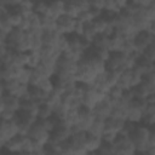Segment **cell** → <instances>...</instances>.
I'll list each match as a JSON object with an SVG mask.
<instances>
[{
	"label": "cell",
	"mask_w": 155,
	"mask_h": 155,
	"mask_svg": "<svg viewBox=\"0 0 155 155\" xmlns=\"http://www.w3.org/2000/svg\"><path fill=\"white\" fill-rule=\"evenodd\" d=\"M140 124H143L148 127L155 125V103L149 102L148 107L143 111V117H142Z\"/></svg>",
	"instance_id": "7c38bea8"
},
{
	"label": "cell",
	"mask_w": 155,
	"mask_h": 155,
	"mask_svg": "<svg viewBox=\"0 0 155 155\" xmlns=\"http://www.w3.org/2000/svg\"><path fill=\"white\" fill-rule=\"evenodd\" d=\"M130 138L132 139L134 147H136V153L140 154H147V150L149 148L148 145V139H149V127L143 125V124H137L134 130L130 133Z\"/></svg>",
	"instance_id": "6da1fadb"
},
{
	"label": "cell",
	"mask_w": 155,
	"mask_h": 155,
	"mask_svg": "<svg viewBox=\"0 0 155 155\" xmlns=\"http://www.w3.org/2000/svg\"><path fill=\"white\" fill-rule=\"evenodd\" d=\"M92 24H93V27H94V29H96V31L99 34V33H103L105 29H107V27L109 25V22L101 15V16H98V17H96L93 21H92Z\"/></svg>",
	"instance_id": "4316f807"
},
{
	"label": "cell",
	"mask_w": 155,
	"mask_h": 155,
	"mask_svg": "<svg viewBox=\"0 0 155 155\" xmlns=\"http://www.w3.org/2000/svg\"><path fill=\"white\" fill-rule=\"evenodd\" d=\"M28 94H29V97L31 98V99H34L36 103H42V102H45V98H46V94H47V92H45V91H42L39 86H36V85H29V92H28Z\"/></svg>",
	"instance_id": "5bb4252c"
},
{
	"label": "cell",
	"mask_w": 155,
	"mask_h": 155,
	"mask_svg": "<svg viewBox=\"0 0 155 155\" xmlns=\"http://www.w3.org/2000/svg\"><path fill=\"white\" fill-rule=\"evenodd\" d=\"M96 17H97V16L94 15L93 10L90 7L88 10L81 11V12L78 15L76 19H78V21H80V22H82V23H90V22H92V21H93Z\"/></svg>",
	"instance_id": "83f0119b"
},
{
	"label": "cell",
	"mask_w": 155,
	"mask_h": 155,
	"mask_svg": "<svg viewBox=\"0 0 155 155\" xmlns=\"http://www.w3.org/2000/svg\"><path fill=\"white\" fill-rule=\"evenodd\" d=\"M63 121L70 126L76 125L80 121V114H79V109H68V111L65 113Z\"/></svg>",
	"instance_id": "ac0fdd59"
},
{
	"label": "cell",
	"mask_w": 155,
	"mask_h": 155,
	"mask_svg": "<svg viewBox=\"0 0 155 155\" xmlns=\"http://www.w3.org/2000/svg\"><path fill=\"white\" fill-rule=\"evenodd\" d=\"M124 91H125V90H124L121 86H119V85L116 84V85L111 86V87L108 90L107 97H108L111 102H114V101H119V99H121V98H122Z\"/></svg>",
	"instance_id": "7402d4cb"
},
{
	"label": "cell",
	"mask_w": 155,
	"mask_h": 155,
	"mask_svg": "<svg viewBox=\"0 0 155 155\" xmlns=\"http://www.w3.org/2000/svg\"><path fill=\"white\" fill-rule=\"evenodd\" d=\"M101 144H102V137H98V136H94V134H91L90 132H87L85 147H86L88 153H92V154L97 153Z\"/></svg>",
	"instance_id": "4fadbf2b"
},
{
	"label": "cell",
	"mask_w": 155,
	"mask_h": 155,
	"mask_svg": "<svg viewBox=\"0 0 155 155\" xmlns=\"http://www.w3.org/2000/svg\"><path fill=\"white\" fill-rule=\"evenodd\" d=\"M11 109L15 111H18L21 109V99L6 91H1V104H0V109Z\"/></svg>",
	"instance_id": "52a82bcc"
},
{
	"label": "cell",
	"mask_w": 155,
	"mask_h": 155,
	"mask_svg": "<svg viewBox=\"0 0 155 155\" xmlns=\"http://www.w3.org/2000/svg\"><path fill=\"white\" fill-rule=\"evenodd\" d=\"M97 154H115V147L113 143L102 140V144H101L99 149L97 150Z\"/></svg>",
	"instance_id": "4dcf8cb0"
},
{
	"label": "cell",
	"mask_w": 155,
	"mask_h": 155,
	"mask_svg": "<svg viewBox=\"0 0 155 155\" xmlns=\"http://www.w3.org/2000/svg\"><path fill=\"white\" fill-rule=\"evenodd\" d=\"M154 35L150 34L148 30H140L134 36V47H136V51L139 52V53H143V51L151 45L153 40H154Z\"/></svg>",
	"instance_id": "8992f818"
},
{
	"label": "cell",
	"mask_w": 155,
	"mask_h": 155,
	"mask_svg": "<svg viewBox=\"0 0 155 155\" xmlns=\"http://www.w3.org/2000/svg\"><path fill=\"white\" fill-rule=\"evenodd\" d=\"M105 131V124H104V119H99V117H96L94 121L92 122L90 130L87 132H90L91 134H94V136H98V137H102L103 133Z\"/></svg>",
	"instance_id": "9a60e30c"
},
{
	"label": "cell",
	"mask_w": 155,
	"mask_h": 155,
	"mask_svg": "<svg viewBox=\"0 0 155 155\" xmlns=\"http://www.w3.org/2000/svg\"><path fill=\"white\" fill-rule=\"evenodd\" d=\"M131 73H132V69H125V70L120 74L117 85L121 86L124 90L131 88Z\"/></svg>",
	"instance_id": "ffe728a7"
},
{
	"label": "cell",
	"mask_w": 155,
	"mask_h": 155,
	"mask_svg": "<svg viewBox=\"0 0 155 155\" xmlns=\"http://www.w3.org/2000/svg\"><path fill=\"white\" fill-rule=\"evenodd\" d=\"M41 63V54L39 51H28V63L27 67L36 68Z\"/></svg>",
	"instance_id": "cb8c5ba5"
},
{
	"label": "cell",
	"mask_w": 155,
	"mask_h": 155,
	"mask_svg": "<svg viewBox=\"0 0 155 155\" xmlns=\"http://www.w3.org/2000/svg\"><path fill=\"white\" fill-rule=\"evenodd\" d=\"M142 117H143V110L134 107V105H131L128 107V110H127V117L126 120L128 121H132V122H136V124H139L142 121Z\"/></svg>",
	"instance_id": "e0dca14e"
},
{
	"label": "cell",
	"mask_w": 155,
	"mask_h": 155,
	"mask_svg": "<svg viewBox=\"0 0 155 155\" xmlns=\"http://www.w3.org/2000/svg\"><path fill=\"white\" fill-rule=\"evenodd\" d=\"M125 119H120V117H113V116H108L104 119V124H105V130L107 131H113V132H120L124 128L125 125Z\"/></svg>",
	"instance_id": "8fae6325"
},
{
	"label": "cell",
	"mask_w": 155,
	"mask_h": 155,
	"mask_svg": "<svg viewBox=\"0 0 155 155\" xmlns=\"http://www.w3.org/2000/svg\"><path fill=\"white\" fill-rule=\"evenodd\" d=\"M19 134L18 122L16 117L13 120H1L0 125V145L2 147L7 140Z\"/></svg>",
	"instance_id": "3957f363"
},
{
	"label": "cell",
	"mask_w": 155,
	"mask_h": 155,
	"mask_svg": "<svg viewBox=\"0 0 155 155\" xmlns=\"http://www.w3.org/2000/svg\"><path fill=\"white\" fill-rule=\"evenodd\" d=\"M147 154L155 155V145H154V147H149V148H148V150H147Z\"/></svg>",
	"instance_id": "8d00e7d4"
},
{
	"label": "cell",
	"mask_w": 155,
	"mask_h": 155,
	"mask_svg": "<svg viewBox=\"0 0 155 155\" xmlns=\"http://www.w3.org/2000/svg\"><path fill=\"white\" fill-rule=\"evenodd\" d=\"M28 136H29L30 138H33L34 140H36V142H40V143H42V144H46V143L50 140L51 132L47 131V130L42 126V124L40 122V120L38 119V121L31 126V128H30Z\"/></svg>",
	"instance_id": "277c9868"
},
{
	"label": "cell",
	"mask_w": 155,
	"mask_h": 155,
	"mask_svg": "<svg viewBox=\"0 0 155 155\" xmlns=\"http://www.w3.org/2000/svg\"><path fill=\"white\" fill-rule=\"evenodd\" d=\"M147 30H148L150 34H153V35L155 36V19H153V21H150V22H149Z\"/></svg>",
	"instance_id": "d590c367"
},
{
	"label": "cell",
	"mask_w": 155,
	"mask_h": 155,
	"mask_svg": "<svg viewBox=\"0 0 155 155\" xmlns=\"http://www.w3.org/2000/svg\"><path fill=\"white\" fill-rule=\"evenodd\" d=\"M65 13V2L64 0H51L48 4L47 15L54 19H58L62 15Z\"/></svg>",
	"instance_id": "30bf717a"
},
{
	"label": "cell",
	"mask_w": 155,
	"mask_h": 155,
	"mask_svg": "<svg viewBox=\"0 0 155 155\" xmlns=\"http://www.w3.org/2000/svg\"><path fill=\"white\" fill-rule=\"evenodd\" d=\"M92 45H94L96 47H99V48H104V50L110 51V38H108L103 33H99L92 40Z\"/></svg>",
	"instance_id": "2e32d148"
},
{
	"label": "cell",
	"mask_w": 155,
	"mask_h": 155,
	"mask_svg": "<svg viewBox=\"0 0 155 155\" xmlns=\"http://www.w3.org/2000/svg\"><path fill=\"white\" fill-rule=\"evenodd\" d=\"M53 115V108L46 102H42L39 104L38 108V119H47Z\"/></svg>",
	"instance_id": "d6986e66"
},
{
	"label": "cell",
	"mask_w": 155,
	"mask_h": 155,
	"mask_svg": "<svg viewBox=\"0 0 155 155\" xmlns=\"http://www.w3.org/2000/svg\"><path fill=\"white\" fill-rule=\"evenodd\" d=\"M1 91H6L19 99L28 96L29 92V85L22 84L18 79H11V80H1Z\"/></svg>",
	"instance_id": "7a4b0ae2"
},
{
	"label": "cell",
	"mask_w": 155,
	"mask_h": 155,
	"mask_svg": "<svg viewBox=\"0 0 155 155\" xmlns=\"http://www.w3.org/2000/svg\"><path fill=\"white\" fill-rule=\"evenodd\" d=\"M48 4H50V0H35L33 5V11L40 16L47 15Z\"/></svg>",
	"instance_id": "603a6c76"
},
{
	"label": "cell",
	"mask_w": 155,
	"mask_h": 155,
	"mask_svg": "<svg viewBox=\"0 0 155 155\" xmlns=\"http://www.w3.org/2000/svg\"><path fill=\"white\" fill-rule=\"evenodd\" d=\"M88 1H90V6L93 8H98V10L104 8V0H88Z\"/></svg>",
	"instance_id": "e575fe53"
},
{
	"label": "cell",
	"mask_w": 155,
	"mask_h": 155,
	"mask_svg": "<svg viewBox=\"0 0 155 155\" xmlns=\"http://www.w3.org/2000/svg\"><path fill=\"white\" fill-rule=\"evenodd\" d=\"M27 136V134H25ZM24 134H17L16 137L11 138L10 140H7L1 148L7 150V151H13V153H22L23 149V144H24Z\"/></svg>",
	"instance_id": "9c48e42d"
},
{
	"label": "cell",
	"mask_w": 155,
	"mask_h": 155,
	"mask_svg": "<svg viewBox=\"0 0 155 155\" xmlns=\"http://www.w3.org/2000/svg\"><path fill=\"white\" fill-rule=\"evenodd\" d=\"M75 25H76V18L64 13L57 19V29L56 30L59 31L61 34L68 35L70 33H74Z\"/></svg>",
	"instance_id": "5b68a950"
},
{
	"label": "cell",
	"mask_w": 155,
	"mask_h": 155,
	"mask_svg": "<svg viewBox=\"0 0 155 155\" xmlns=\"http://www.w3.org/2000/svg\"><path fill=\"white\" fill-rule=\"evenodd\" d=\"M41 17V27L44 30H56L57 29V19L52 18L48 15H42Z\"/></svg>",
	"instance_id": "44dd1931"
},
{
	"label": "cell",
	"mask_w": 155,
	"mask_h": 155,
	"mask_svg": "<svg viewBox=\"0 0 155 155\" xmlns=\"http://www.w3.org/2000/svg\"><path fill=\"white\" fill-rule=\"evenodd\" d=\"M36 86H39L45 92H50V91H52L54 88V82H53L52 78H44Z\"/></svg>",
	"instance_id": "f1b7e54d"
},
{
	"label": "cell",
	"mask_w": 155,
	"mask_h": 155,
	"mask_svg": "<svg viewBox=\"0 0 155 155\" xmlns=\"http://www.w3.org/2000/svg\"><path fill=\"white\" fill-rule=\"evenodd\" d=\"M61 98H62V92H59L58 90L53 88L52 91L47 92L46 98H45V102L53 107V105H56L57 103H59V102H61Z\"/></svg>",
	"instance_id": "484cf974"
},
{
	"label": "cell",
	"mask_w": 155,
	"mask_h": 155,
	"mask_svg": "<svg viewBox=\"0 0 155 155\" xmlns=\"http://www.w3.org/2000/svg\"><path fill=\"white\" fill-rule=\"evenodd\" d=\"M97 34H98V33L96 31V29H94L92 22L84 24V30H82V35H81V36H84V38H85L86 40H88L91 44H92V40L94 39V36H96Z\"/></svg>",
	"instance_id": "d4e9b609"
},
{
	"label": "cell",
	"mask_w": 155,
	"mask_h": 155,
	"mask_svg": "<svg viewBox=\"0 0 155 155\" xmlns=\"http://www.w3.org/2000/svg\"><path fill=\"white\" fill-rule=\"evenodd\" d=\"M116 132H113V131H104L103 136H102V140L103 142H108V143H114L115 140V137H116Z\"/></svg>",
	"instance_id": "836d02e7"
},
{
	"label": "cell",
	"mask_w": 155,
	"mask_h": 155,
	"mask_svg": "<svg viewBox=\"0 0 155 155\" xmlns=\"http://www.w3.org/2000/svg\"><path fill=\"white\" fill-rule=\"evenodd\" d=\"M149 62H151V63H154L155 62V47L154 46H148L144 51H143V53H142Z\"/></svg>",
	"instance_id": "d6a6232c"
},
{
	"label": "cell",
	"mask_w": 155,
	"mask_h": 155,
	"mask_svg": "<svg viewBox=\"0 0 155 155\" xmlns=\"http://www.w3.org/2000/svg\"><path fill=\"white\" fill-rule=\"evenodd\" d=\"M111 108H113V103H111V101H110L108 97H105L104 99L99 101L92 110H93L96 117L105 119V117H108V116L110 115Z\"/></svg>",
	"instance_id": "ba28073f"
},
{
	"label": "cell",
	"mask_w": 155,
	"mask_h": 155,
	"mask_svg": "<svg viewBox=\"0 0 155 155\" xmlns=\"http://www.w3.org/2000/svg\"><path fill=\"white\" fill-rule=\"evenodd\" d=\"M30 75H31V68L24 67V68L21 70V73H19V75H18L17 79H18L22 84H28V85H29V82H30Z\"/></svg>",
	"instance_id": "f546056e"
},
{
	"label": "cell",
	"mask_w": 155,
	"mask_h": 155,
	"mask_svg": "<svg viewBox=\"0 0 155 155\" xmlns=\"http://www.w3.org/2000/svg\"><path fill=\"white\" fill-rule=\"evenodd\" d=\"M16 114H17V111L11 110V109H7V108L0 109L1 120H13V119L16 117Z\"/></svg>",
	"instance_id": "1f68e13d"
}]
</instances>
